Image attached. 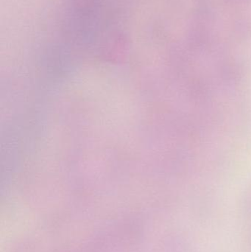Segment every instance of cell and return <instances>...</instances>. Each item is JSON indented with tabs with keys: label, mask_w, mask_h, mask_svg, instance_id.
Here are the masks:
<instances>
[{
	"label": "cell",
	"mask_w": 251,
	"mask_h": 252,
	"mask_svg": "<svg viewBox=\"0 0 251 252\" xmlns=\"http://www.w3.org/2000/svg\"><path fill=\"white\" fill-rule=\"evenodd\" d=\"M232 1H244V0H231Z\"/></svg>",
	"instance_id": "6da1fadb"
}]
</instances>
